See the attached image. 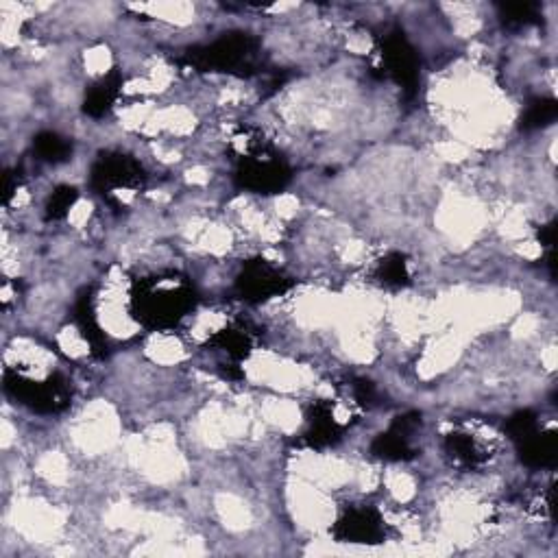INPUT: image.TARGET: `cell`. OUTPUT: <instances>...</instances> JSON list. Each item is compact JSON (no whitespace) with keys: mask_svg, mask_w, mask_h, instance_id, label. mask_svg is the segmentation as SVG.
I'll return each mask as SVG.
<instances>
[{"mask_svg":"<svg viewBox=\"0 0 558 558\" xmlns=\"http://www.w3.org/2000/svg\"><path fill=\"white\" fill-rule=\"evenodd\" d=\"M194 306L190 284L175 277L142 279L133 293V312L138 321L151 327H173Z\"/></svg>","mask_w":558,"mask_h":558,"instance_id":"6da1fadb","label":"cell"},{"mask_svg":"<svg viewBox=\"0 0 558 558\" xmlns=\"http://www.w3.org/2000/svg\"><path fill=\"white\" fill-rule=\"evenodd\" d=\"M258 40L249 33H229L208 46L194 48L188 53V62L201 70H238L249 66L256 57Z\"/></svg>","mask_w":558,"mask_h":558,"instance_id":"7a4b0ae2","label":"cell"},{"mask_svg":"<svg viewBox=\"0 0 558 558\" xmlns=\"http://www.w3.org/2000/svg\"><path fill=\"white\" fill-rule=\"evenodd\" d=\"M5 386L24 406L38 412H59L70 402V386L62 375H51L44 382H35L18 373H7Z\"/></svg>","mask_w":558,"mask_h":558,"instance_id":"3957f363","label":"cell"},{"mask_svg":"<svg viewBox=\"0 0 558 558\" xmlns=\"http://www.w3.org/2000/svg\"><path fill=\"white\" fill-rule=\"evenodd\" d=\"M382 64L384 75L391 77L406 94L417 92L419 59L402 31H391L382 38Z\"/></svg>","mask_w":558,"mask_h":558,"instance_id":"277c9868","label":"cell"},{"mask_svg":"<svg viewBox=\"0 0 558 558\" xmlns=\"http://www.w3.org/2000/svg\"><path fill=\"white\" fill-rule=\"evenodd\" d=\"M238 184L258 194L284 190L290 181V168L275 155H249L238 168Z\"/></svg>","mask_w":558,"mask_h":558,"instance_id":"5b68a950","label":"cell"},{"mask_svg":"<svg viewBox=\"0 0 558 558\" xmlns=\"http://www.w3.org/2000/svg\"><path fill=\"white\" fill-rule=\"evenodd\" d=\"M142 181V166L125 153H103L92 166V186L101 192L138 188Z\"/></svg>","mask_w":558,"mask_h":558,"instance_id":"8992f818","label":"cell"},{"mask_svg":"<svg viewBox=\"0 0 558 558\" xmlns=\"http://www.w3.org/2000/svg\"><path fill=\"white\" fill-rule=\"evenodd\" d=\"M288 286V277L264 260L247 262L245 269H242V275L238 277V290L242 299L247 301H264L277 297L282 295Z\"/></svg>","mask_w":558,"mask_h":558,"instance_id":"52a82bcc","label":"cell"},{"mask_svg":"<svg viewBox=\"0 0 558 558\" xmlns=\"http://www.w3.org/2000/svg\"><path fill=\"white\" fill-rule=\"evenodd\" d=\"M336 535L351 543H378L384 537V526L373 508H351L338 519Z\"/></svg>","mask_w":558,"mask_h":558,"instance_id":"ba28073f","label":"cell"},{"mask_svg":"<svg viewBox=\"0 0 558 558\" xmlns=\"http://www.w3.org/2000/svg\"><path fill=\"white\" fill-rule=\"evenodd\" d=\"M419 428V415L399 417L391 430L380 434L373 443V454L384 460H406L412 456L410 434Z\"/></svg>","mask_w":558,"mask_h":558,"instance_id":"9c48e42d","label":"cell"},{"mask_svg":"<svg viewBox=\"0 0 558 558\" xmlns=\"http://www.w3.org/2000/svg\"><path fill=\"white\" fill-rule=\"evenodd\" d=\"M120 88H123V75L116 70L109 72V75L103 77L99 83H94L90 92L86 94V103H83L86 114H90L94 118L105 116L116 103Z\"/></svg>","mask_w":558,"mask_h":558,"instance_id":"30bf717a","label":"cell"},{"mask_svg":"<svg viewBox=\"0 0 558 558\" xmlns=\"http://www.w3.org/2000/svg\"><path fill=\"white\" fill-rule=\"evenodd\" d=\"M521 458L530 467H550L556 460V434L554 432H532L519 443Z\"/></svg>","mask_w":558,"mask_h":558,"instance_id":"8fae6325","label":"cell"},{"mask_svg":"<svg viewBox=\"0 0 558 558\" xmlns=\"http://www.w3.org/2000/svg\"><path fill=\"white\" fill-rule=\"evenodd\" d=\"M33 151L40 155V160L44 162H66L72 153V144L53 131H42L38 138L33 140Z\"/></svg>","mask_w":558,"mask_h":558,"instance_id":"7c38bea8","label":"cell"},{"mask_svg":"<svg viewBox=\"0 0 558 558\" xmlns=\"http://www.w3.org/2000/svg\"><path fill=\"white\" fill-rule=\"evenodd\" d=\"M212 343L218 349H223L225 354L232 356V358H245L249 354V349H251V338H249L247 332H242V330H223V332H218L212 338Z\"/></svg>","mask_w":558,"mask_h":558,"instance_id":"4fadbf2b","label":"cell"},{"mask_svg":"<svg viewBox=\"0 0 558 558\" xmlns=\"http://www.w3.org/2000/svg\"><path fill=\"white\" fill-rule=\"evenodd\" d=\"M77 201V190L70 186H59L51 192V197L46 201V218L48 221H59L64 218L72 205Z\"/></svg>","mask_w":558,"mask_h":558,"instance_id":"5bb4252c","label":"cell"},{"mask_svg":"<svg viewBox=\"0 0 558 558\" xmlns=\"http://www.w3.org/2000/svg\"><path fill=\"white\" fill-rule=\"evenodd\" d=\"M447 450H450L452 456L465 465H476L478 460H482L480 447L469 434H452L450 439H447Z\"/></svg>","mask_w":558,"mask_h":558,"instance_id":"9a60e30c","label":"cell"},{"mask_svg":"<svg viewBox=\"0 0 558 558\" xmlns=\"http://www.w3.org/2000/svg\"><path fill=\"white\" fill-rule=\"evenodd\" d=\"M378 275L382 279V284L386 286H404L408 282V266L404 262V256L399 253H391L380 262Z\"/></svg>","mask_w":558,"mask_h":558,"instance_id":"2e32d148","label":"cell"},{"mask_svg":"<svg viewBox=\"0 0 558 558\" xmlns=\"http://www.w3.org/2000/svg\"><path fill=\"white\" fill-rule=\"evenodd\" d=\"M556 118V101L552 99H541L535 101L524 116V129H537L543 125H550Z\"/></svg>","mask_w":558,"mask_h":558,"instance_id":"e0dca14e","label":"cell"},{"mask_svg":"<svg viewBox=\"0 0 558 558\" xmlns=\"http://www.w3.org/2000/svg\"><path fill=\"white\" fill-rule=\"evenodd\" d=\"M535 18H537L535 5H506L504 7V22L515 24V27H526V24Z\"/></svg>","mask_w":558,"mask_h":558,"instance_id":"ac0fdd59","label":"cell"}]
</instances>
